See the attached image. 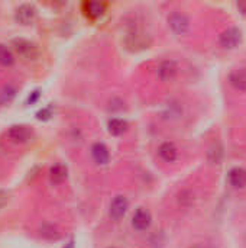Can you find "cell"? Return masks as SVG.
Masks as SVG:
<instances>
[{
    "mask_svg": "<svg viewBox=\"0 0 246 248\" xmlns=\"http://www.w3.org/2000/svg\"><path fill=\"white\" fill-rule=\"evenodd\" d=\"M6 137H7V140L10 142L17 144V145H22V144H28L32 140L33 132L26 125H13L6 132Z\"/></svg>",
    "mask_w": 246,
    "mask_h": 248,
    "instance_id": "obj_1",
    "label": "cell"
},
{
    "mask_svg": "<svg viewBox=\"0 0 246 248\" xmlns=\"http://www.w3.org/2000/svg\"><path fill=\"white\" fill-rule=\"evenodd\" d=\"M12 45H13L14 52H16L19 57L25 58V60H35V58L39 55L38 46H36L33 42L28 41V39H22V38L14 39Z\"/></svg>",
    "mask_w": 246,
    "mask_h": 248,
    "instance_id": "obj_2",
    "label": "cell"
},
{
    "mask_svg": "<svg viewBox=\"0 0 246 248\" xmlns=\"http://www.w3.org/2000/svg\"><path fill=\"white\" fill-rule=\"evenodd\" d=\"M168 25L175 35H184L190 28V20L184 13L175 12L168 17Z\"/></svg>",
    "mask_w": 246,
    "mask_h": 248,
    "instance_id": "obj_3",
    "label": "cell"
},
{
    "mask_svg": "<svg viewBox=\"0 0 246 248\" xmlns=\"http://www.w3.org/2000/svg\"><path fill=\"white\" fill-rule=\"evenodd\" d=\"M241 39H242L241 31L238 28H229V29L223 31L222 35L219 36V44L226 49H232L239 45Z\"/></svg>",
    "mask_w": 246,
    "mask_h": 248,
    "instance_id": "obj_4",
    "label": "cell"
},
{
    "mask_svg": "<svg viewBox=\"0 0 246 248\" xmlns=\"http://www.w3.org/2000/svg\"><path fill=\"white\" fill-rule=\"evenodd\" d=\"M14 17L22 25H30L35 20V17H36V9H35L33 4H29V3L20 4L16 9Z\"/></svg>",
    "mask_w": 246,
    "mask_h": 248,
    "instance_id": "obj_5",
    "label": "cell"
},
{
    "mask_svg": "<svg viewBox=\"0 0 246 248\" xmlns=\"http://www.w3.org/2000/svg\"><path fill=\"white\" fill-rule=\"evenodd\" d=\"M128 205H129V203H128V199H126L125 196H122V195L116 196V198L112 201V203H110V211H109L110 218L115 219V221L122 219V218L125 217L126 211H128Z\"/></svg>",
    "mask_w": 246,
    "mask_h": 248,
    "instance_id": "obj_6",
    "label": "cell"
},
{
    "mask_svg": "<svg viewBox=\"0 0 246 248\" xmlns=\"http://www.w3.org/2000/svg\"><path fill=\"white\" fill-rule=\"evenodd\" d=\"M178 73V65L175 61L173 60H165L159 64L158 67V77L162 80V81H170L173 80Z\"/></svg>",
    "mask_w": 246,
    "mask_h": 248,
    "instance_id": "obj_7",
    "label": "cell"
},
{
    "mask_svg": "<svg viewBox=\"0 0 246 248\" xmlns=\"http://www.w3.org/2000/svg\"><path fill=\"white\" fill-rule=\"evenodd\" d=\"M132 225L138 231H145L151 225V214L146 209H138L132 218Z\"/></svg>",
    "mask_w": 246,
    "mask_h": 248,
    "instance_id": "obj_8",
    "label": "cell"
},
{
    "mask_svg": "<svg viewBox=\"0 0 246 248\" xmlns=\"http://www.w3.org/2000/svg\"><path fill=\"white\" fill-rule=\"evenodd\" d=\"M228 182L235 189L246 187V170L242 167H235L228 174Z\"/></svg>",
    "mask_w": 246,
    "mask_h": 248,
    "instance_id": "obj_9",
    "label": "cell"
},
{
    "mask_svg": "<svg viewBox=\"0 0 246 248\" xmlns=\"http://www.w3.org/2000/svg\"><path fill=\"white\" fill-rule=\"evenodd\" d=\"M106 12V4L100 1H84L83 3V13L90 19H97L103 16Z\"/></svg>",
    "mask_w": 246,
    "mask_h": 248,
    "instance_id": "obj_10",
    "label": "cell"
},
{
    "mask_svg": "<svg viewBox=\"0 0 246 248\" xmlns=\"http://www.w3.org/2000/svg\"><path fill=\"white\" fill-rule=\"evenodd\" d=\"M91 157L93 160L99 164V166H106L110 160V153L107 150V147L101 142H96L91 147Z\"/></svg>",
    "mask_w": 246,
    "mask_h": 248,
    "instance_id": "obj_11",
    "label": "cell"
},
{
    "mask_svg": "<svg viewBox=\"0 0 246 248\" xmlns=\"http://www.w3.org/2000/svg\"><path fill=\"white\" fill-rule=\"evenodd\" d=\"M231 84L241 92H246V68H236L229 74Z\"/></svg>",
    "mask_w": 246,
    "mask_h": 248,
    "instance_id": "obj_12",
    "label": "cell"
},
{
    "mask_svg": "<svg viewBox=\"0 0 246 248\" xmlns=\"http://www.w3.org/2000/svg\"><path fill=\"white\" fill-rule=\"evenodd\" d=\"M158 154L159 157L167 161V163H174L178 157V151L175 148V145L173 142H164L159 145V150H158Z\"/></svg>",
    "mask_w": 246,
    "mask_h": 248,
    "instance_id": "obj_13",
    "label": "cell"
},
{
    "mask_svg": "<svg viewBox=\"0 0 246 248\" xmlns=\"http://www.w3.org/2000/svg\"><path fill=\"white\" fill-rule=\"evenodd\" d=\"M49 179L55 185H61L67 179V167L62 164H55L49 171Z\"/></svg>",
    "mask_w": 246,
    "mask_h": 248,
    "instance_id": "obj_14",
    "label": "cell"
},
{
    "mask_svg": "<svg viewBox=\"0 0 246 248\" xmlns=\"http://www.w3.org/2000/svg\"><path fill=\"white\" fill-rule=\"evenodd\" d=\"M207 158L212 164H220V161L223 158V147L220 145V142H213L209 147Z\"/></svg>",
    "mask_w": 246,
    "mask_h": 248,
    "instance_id": "obj_15",
    "label": "cell"
},
{
    "mask_svg": "<svg viewBox=\"0 0 246 248\" xmlns=\"http://www.w3.org/2000/svg\"><path fill=\"white\" fill-rule=\"evenodd\" d=\"M125 44H126V48L130 49V51H136V49H139V48H145V46H146L145 38L141 36V35H136V33L129 35V36L126 38Z\"/></svg>",
    "mask_w": 246,
    "mask_h": 248,
    "instance_id": "obj_16",
    "label": "cell"
},
{
    "mask_svg": "<svg viewBox=\"0 0 246 248\" xmlns=\"http://www.w3.org/2000/svg\"><path fill=\"white\" fill-rule=\"evenodd\" d=\"M16 93H17L16 86H13V84H6V86H3V87L0 89V106L9 103V102L16 96Z\"/></svg>",
    "mask_w": 246,
    "mask_h": 248,
    "instance_id": "obj_17",
    "label": "cell"
},
{
    "mask_svg": "<svg viewBox=\"0 0 246 248\" xmlns=\"http://www.w3.org/2000/svg\"><path fill=\"white\" fill-rule=\"evenodd\" d=\"M126 122L125 121H122V119H117V118H115V119H112V121H109V125H107V128H109V132L112 134V135H122L125 131H126Z\"/></svg>",
    "mask_w": 246,
    "mask_h": 248,
    "instance_id": "obj_18",
    "label": "cell"
},
{
    "mask_svg": "<svg viewBox=\"0 0 246 248\" xmlns=\"http://www.w3.org/2000/svg\"><path fill=\"white\" fill-rule=\"evenodd\" d=\"M14 62V55L13 52L6 46L0 44V65L3 67H9Z\"/></svg>",
    "mask_w": 246,
    "mask_h": 248,
    "instance_id": "obj_19",
    "label": "cell"
},
{
    "mask_svg": "<svg viewBox=\"0 0 246 248\" xmlns=\"http://www.w3.org/2000/svg\"><path fill=\"white\" fill-rule=\"evenodd\" d=\"M178 201H180V203L184 205V206H186V205H190V203L193 202V195H191L190 192L184 190V192L180 193V199H178Z\"/></svg>",
    "mask_w": 246,
    "mask_h": 248,
    "instance_id": "obj_20",
    "label": "cell"
},
{
    "mask_svg": "<svg viewBox=\"0 0 246 248\" xmlns=\"http://www.w3.org/2000/svg\"><path fill=\"white\" fill-rule=\"evenodd\" d=\"M9 203V195L4 190H0V211Z\"/></svg>",
    "mask_w": 246,
    "mask_h": 248,
    "instance_id": "obj_21",
    "label": "cell"
},
{
    "mask_svg": "<svg viewBox=\"0 0 246 248\" xmlns=\"http://www.w3.org/2000/svg\"><path fill=\"white\" fill-rule=\"evenodd\" d=\"M51 118V109L49 108H46V109H43V110H41L39 113H38V119H49Z\"/></svg>",
    "mask_w": 246,
    "mask_h": 248,
    "instance_id": "obj_22",
    "label": "cell"
},
{
    "mask_svg": "<svg viewBox=\"0 0 246 248\" xmlns=\"http://www.w3.org/2000/svg\"><path fill=\"white\" fill-rule=\"evenodd\" d=\"M38 97H39V92H33V97H29V102H30V103H32V102H35Z\"/></svg>",
    "mask_w": 246,
    "mask_h": 248,
    "instance_id": "obj_23",
    "label": "cell"
},
{
    "mask_svg": "<svg viewBox=\"0 0 246 248\" xmlns=\"http://www.w3.org/2000/svg\"><path fill=\"white\" fill-rule=\"evenodd\" d=\"M191 248H202V247H199V246H196V247H191Z\"/></svg>",
    "mask_w": 246,
    "mask_h": 248,
    "instance_id": "obj_24",
    "label": "cell"
}]
</instances>
